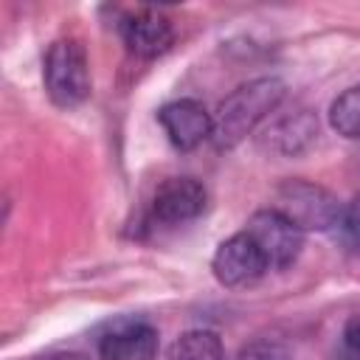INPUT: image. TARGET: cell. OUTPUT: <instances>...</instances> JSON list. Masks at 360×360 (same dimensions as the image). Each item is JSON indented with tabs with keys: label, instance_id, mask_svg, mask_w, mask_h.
<instances>
[{
	"label": "cell",
	"instance_id": "5",
	"mask_svg": "<svg viewBox=\"0 0 360 360\" xmlns=\"http://www.w3.org/2000/svg\"><path fill=\"white\" fill-rule=\"evenodd\" d=\"M211 270H214L217 281L225 287H248V284L259 281L270 267H267L262 250L256 248V242L242 231V233L228 236L217 248V253L211 259Z\"/></svg>",
	"mask_w": 360,
	"mask_h": 360
},
{
	"label": "cell",
	"instance_id": "9",
	"mask_svg": "<svg viewBox=\"0 0 360 360\" xmlns=\"http://www.w3.org/2000/svg\"><path fill=\"white\" fill-rule=\"evenodd\" d=\"M121 34H124V42L129 45V51L138 56H158L174 39V28H172L169 17H163L160 11H152V8L129 14L121 22Z\"/></svg>",
	"mask_w": 360,
	"mask_h": 360
},
{
	"label": "cell",
	"instance_id": "12",
	"mask_svg": "<svg viewBox=\"0 0 360 360\" xmlns=\"http://www.w3.org/2000/svg\"><path fill=\"white\" fill-rule=\"evenodd\" d=\"M329 121L343 138H360V84L343 90L332 107H329Z\"/></svg>",
	"mask_w": 360,
	"mask_h": 360
},
{
	"label": "cell",
	"instance_id": "10",
	"mask_svg": "<svg viewBox=\"0 0 360 360\" xmlns=\"http://www.w3.org/2000/svg\"><path fill=\"white\" fill-rule=\"evenodd\" d=\"M315 138H318L315 115L307 110H298V112H290V115L273 121L262 135V146H267L270 152H278V155H298Z\"/></svg>",
	"mask_w": 360,
	"mask_h": 360
},
{
	"label": "cell",
	"instance_id": "7",
	"mask_svg": "<svg viewBox=\"0 0 360 360\" xmlns=\"http://www.w3.org/2000/svg\"><path fill=\"white\" fill-rule=\"evenodd\" d=\"M208 205V191L194 177H169L158 186L152 200L155 219L166 225H183L197 219Z\"/></svg>",
	"mask_w": 360,
	"mask_h": 360
},
{
	"label": "cell",
	"instance_id": "4",
	"mask_svg": "<svg viewBox=\"0 0 360 360\" xmlns=\"http://www.w3.org/2000/svg\"><path fill=\"white\" fill-rule=\"evenodd\" d=\"M245 233L256 242V248L262 250L270 270L290 267L301 256V248H304V231L276 208L256 211L248 219Z\"/></svg>",
	"mask_w": 360,
	"mask_h": 360
},
{
	"label": "cell",
	"instance_id": "2",
	"mask_svg": "<svg viewBox=\"0 0 360 360\" xmlns=\"http://www.w3.org/2000/svg\"><path fill=\"white\" fill-rule=\"evenodd\" d=\"M42 79L56 107H76L90 96V62L79 39H56L42 62Z\"/></svg>",
	"mask_w": 360,
	"mask_h": 360
},
{
	"label": "cell",
	"instance_id": "14",
	"mask_svg": "<svg viewBox=\"0 0 360 360\" xmlns=\"http://www.w3.org/2000/svg\"><path fill=\"white\" fill-rule=\"evenodd\" d=\"M239 360H287V357L270 343H253L239 354Z\"/></svg>",
	"mask_w": 360,
	"mask_h": 360
},
{
	"label": "cell",
	"instance_id": "16",
	"mask_svg": "<svg viewBox=\"0 0 360 360\" xmlns=\"http://www.w3.org/2000/svg\"><path fill=\"white\" fill-rule=\"evenodd\" d=\"M39 360H90L87 354H82V352H51V354H45V357H39Z\"/></svg>",
	"mask_w": 360,
	"mask_h": 360
},
{
	"label": "cell",
	"instance_id": "3",
	"mask_svg": "<svg viewBox=\"0 0 360 360\" xmlns=\"http://www.w3.org/2000/svg\"><path fill=\"white\" fill-rule=\"evenodd\" d=\"M307 231H332L343 219V205L332 191L307 180H287L276 188V202L270 205Z\"/></svg>",
	"mask_w": 360,
	"mask_h": 360
},
{
	"label": "cell",
	"instance_id": "11",
	"mask_svg": "<svg viewBox=\"0 0 360 360\" xmlns=\"http://www.w3.org/2000/svg\"><path fill=\"white\" fill-rule=\"evenodd\" d=\"M166 360H225V349L217 332L188 329L169 346Z\"/></svg>",
	"mask_w": 360,
	"mask_h": 360
},
{
	"label": "cell",
	"instance_id": "8",
	"mask_svg": "<svg viewBox=\"0 0 360 360\" xmlns=\"http://www.w3.org/2000/svg\"><path fill=\"white\" fill-rule=\"evenodd\" d=\"M158 121L177 149H194L211 138L214 115L194 98H177L160 107Z\"/></svg>",
	"mask_w": 360,
	"mask_h": 360
},
{
	"label": "cell",
	"instance_id": "1",
	"mask_svg": "<svg viewBox=\"0 0 360 360\" xmlns=\"http://www.w3.org/2000/svg\"><path fill=\"white\" fill-rule=\"evenodd\" d=\"M287 87L276 76L250 79L248 84H239L231 96H225L214 112V129L211 141L217 149H233L242 143L284 98Z\"/></svg>",
	"mask_w": 360,
	"mask_h": 360
},
{
	"label": "cell",
	"instance_id": "15",
	"mask_svg": "<svg viewBox=\"0 0 360 360\" xmlns=\"http://www.w3.org/2000/svg\"><path fill=\"white\" fill-rule=\"evenodd\" d=\"M343 340H346V349H349L354 357H360V309L346 321V326H343Z\"/></svg>",
	"mask_w": 360,
	"mask_h": 360
},
{
	"label": "cell",
	"instance_id": "6",
	"mask_svg": "<svg viewBox=\"0 0 360 360\" xmlns=\"http://www.w3.org/2000/svg\"><path fill=\"white\" fill-rule=\"evenodd\" d=\"M158 349V329L141 318H118L98 335L101 360H155Z\"/></svg>",
	"mask_w": 360,
	"mask_h": 360
},
{
	"label": "cell",
	"instance_id": "13",
	"mask_svg": "<svg viewBox=\"0 0 360 360\" xmlns=\"http://www.w3.org/2000/svg\"><path fill=\"white\" fill-rule=\"evenodd\" d=\"M340 228L346 231L349 242H354L360 248V191L352 197V202L343 208V219H340Z\"/></svg>",
	"mask_w": 360,
	"mask_h": 360
},
{
	"label": "cell",
	"instance_id": "17",
	"mask_svg": "<svg viewBox=\"0 0 360 360\" xmlns=\"http://www.w3.org/2000/svg\"><path fill=\"white\" fill-rule=\"evenodd\" d=\"M357 360H360V357H357Z\"/></svg>",
	"mask_w": 360,
	"mask_h": 360
}]
</instances>
